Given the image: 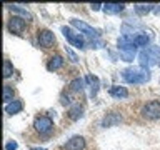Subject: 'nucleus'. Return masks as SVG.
Returning a JSON list of instances; mask_svg holds the SVG:
<instances>
[{
	"mask_svg": "<svg viewBox=\"0 0 160 150\" xmlns=\"http://www.w3.org/2000/svg\"><path fill=\"white\" fill-rule=\"evenodd\" d=\"M160 60V47L158 45H150V47L143 48L138 55V62H140V67L148 70L150 67L157 65V62Z\"/></svg>",
	"mask_w": 160,
	"mask_h": 150,
	"instance_id": "1",
	"label": "nucleus"
},
{
	"mask_svg": "<svg viewBox=\"0 0 160 150\" xmlns=\"http://www.w3.org/2000/svg\"><path fill=\"white\" fill-rule=\"evenodd\" d=\"M122 77L128 83H145L150 80V73L148 70H145L142 67H130L123 70Z\"/></svg>",
	"mask_w": 160,
	"mask_h": 150,
	"instance_id": "2",
	"label": "nucleus"
},
{
	"mask_svg": "<svg viewBox=\"0 0 160 150\" xmlns=\"http://www.w3.org/2000/svg\"><path fill=\"white\" fill-rule=\"evenodd\" d=\"M142 115L148 120H157L160 118V102L158 100H152L147 105H143L142 108Z\"/></svg>",
	"mask_w": 160,
	"mask_h": 150,
	"instance_id": "3",
	"label": "nucleus"
},
{
	"mask_svg": "<svg viewBox=\"0 0 160 150\" xmlns=\"http://www.w3.org/2000/svg\"><path fill=\"white\" fill-rule=\"evenodd\" d=\"M62 33L65 35V38H67L68 42L73 45V47H77V48H83V47H85V40H83V37H82L80 33H75L72 28L62 27Z\"/></svg>",
	"mask_w": 160,
	"mask_h": 150,
	"instance_id": "4",
	"label": "nucleus"
},
{
	"mask_svg": "<svg viewBox=\"0 0 160 150\" xmlns=\"http://www.w3.org/2000/svg\"><path fill=\"white\" fill-rule=\"evenodd\" d=\"M33 127H35V130H37V132H40V133H48L50 130H52V127H53V122H52V118H50V117H45V115H42V117H37V118H35Z\"/></svg>",
	"mask_w": 160,
	"mask_h": 150,
	"instance_id": "5",
	"label": "nucleus"
},
{
	"mask_svg": "<svg viewBox=\"0 0 160 150\" xmlns=\"http://www.w3.org/2000/svg\"><path fill=\"white\" fill-rule=\"evenodd\" d=\"M70 23H72V27L78 28L80 32H82V33H85V35H88V37H97V35H98V32H97V30H95L93 27H90L88 23L82 22V20L72 18V20H70Z\"/></svg>",
	"mask_w": 160,
	"mask_h": 150,
	"instance_id": "6",
	"label": "nucleus"
},
{
	"mask_svg": "<svg viewBox=\"0 0 160 150\" xmlns=\"http://www.w3.org/2000/svg\"><path fill=\"white\" fill-rule=\"evenodd\" d=\"M37 38H38V43L42 45L43 48H50V47H53V43H55V37L50 30H38Z\"/></svg>",
	"mask_w": 160,
	"mask_h": 150,
	"instance_id": "7",
	"label": "nucleus"
},
{
	"mask_svg": "<svg viewBox=\"0 0 160 150\" xmlns=\"http://www.w3.org/2000/svg\"><path fill=\"white\" fill-rule=\"evenodd\" d=\"M25 27H27V22L23 17H12L8 20V30L12 33H22Z\"/></svg>",
	"mask_w": 160,
	"mask_h": 150,
	"instance_id": "8",
	"label": "nucleus"
},
{
	"mask_svg": "<svg viewBox=\"0 0 160 150\" xmlns=\"http://www.w3.org/2000/svg\"><path fill=\"white\" fill-rule=\"evenodd\" d=\"M85 148V138L80 135H75L65 143V150H83Z\"/></svg>",
	"mask_w": 160,
	"mask_h": 150,
	"instance_id": "9",
	"label": "nucleus"
},
{
	"mask_svg": "<svg viewBox=\"0 0 160 150\" xmlns=\"http://www.w3.org/2000/svg\"><path fill=\"white\" fill-rule=\"evenodd\" d=\"M122 122V115L117 113V112H112V113H107V117L102 120V127H113V125H118Z\"/></svg>",
	"mask_w": 160,
	"mask_h": 150,
	"instance_id": "10",
	"label": "nucleus"
},
{
	"mask_svg": "<svg viewBox=\"0 0 160 150\" xmlns=\"http://www.w3.org/2000/svg\"><path fill=\"white\" fill-rule=\"evenodd\" d=\"M125 8V5L123 3H117V2H107V3H103V12L105 13H120L122 10Z\"/></svg>",
	"mask_w": 160,
	"mask_h": 150,
	"instance_id": "11",
	"label": "nucleus"
},
{
	"mask_svg": "<svg viewBox=\"0 0 160 150\" xmlns=\"http://www.w3.org/2000/svg\"><path fill=\"white\" fill-rule=\"evenodd\" d=\"M22 108H23V103L20 102V100H13V102H10V103L5 105V113L13 115V113L22 112Z\"/></svg>",
	"mask_w": 160,
	"mask_h": 150,
	"instance_id": "12",
	"label": "nucleus"
},
{
	"mask_svg": "<svg viewBox=\"0 0 160 150\" xmlns=\"http://www.w3.org/2000/svg\"><path fill=\"white\" fill-rule=\"evenodd\" d=\"M135 43V47H145L148 42H150V37L147 33H135V35H130Z\"/></svg>",
	"mask_w": 160,
	"mask_h": 150,
	"instance_id": "13",
	"label": "nucleus"
},
{
	"mask_svg": "<svg viewBox=\"0 0 160 150\" xmlns=\"http://www.w3.org/2000/svg\"><path fill=\"white\" fill-rule=\"evenodd\" d=\"M62 65H63V58L60 57V55H53V57L48 60L47 68L50 70V72H53V70H58L60 67H62Z\"/></svg>",
	"mask_w": 160,
	"mask_h": 150,
	"instance_id": "14",
	"label": "nucleus"
},
{
	"mask_svg": "<svg viewBox=\"0 0 160 150\" xmlns=\"http://www.w3.org/2000/svg\"><path fill=\"white\" fill-rule=\"evenodd\" d=\"M110 95L115 98H125L128 97V90L125 87H118V85H113L112 88H110Z\"/></svg>",
	"mask_w": 160,
	"mask_h": 150,
	"instance_id": "15",
	"label": "nucleus"
},
{
	"mask_svg": "<svg viewBox=\"0 0 160 150\" xmlns=\"http://www.w3.org/2000/svg\"><path fill=\"white\" fill-rule=\"evenodd\" d=\"M153 8H155V5H152V3H137L133 7V10L138 15H147L148 12H153Z\"/></svg>",
	"mask_w": 160,
	"mask_h": 150,
	"instance_id": "16",
	"label": "nucleus"
},
{
	"mask_svg": "<svg viewBox=\"0 0 160 150\" xmlns=\"http://www.w3.org/2000/svg\"><path fill=\"white\" fill-rule=\"evenodd\" d=\"M85 82L88 83V87H90V90H92V95H95V93L98 92L100 82H98V78L95 77V75H87V77H85Z\"/></svg>",
	"mask_w": 160,
	"mask_h": 150,
	"instance_id": "17",
	"label": "nucleus"
},
{
	"mask_svg": "<svg viewBox=\"0 0 160 150\" xmlns=\"http://www.w3.org/2000/svg\"><path fill=\"white\" fill-rule=\"evenodd\" d=\"M82 115H83V108L80 107V105H73V107L68 110V117L72 120H78Z\"/></svg>",
	"mask_w": 160,
	"mask_h": 150,
	"instance_id": "18",
	"label": "nucleus"
},
{
	"mask_svg": "<svg viewBox=\"0 0 160 150\" xmlns=\"http://www.w3.org/2000/svg\"><path fill=\"white\" fill-rule=\"evenodd\" d=\"M10 10H12V12H15V13H20L25 20H32V13H28L27 10L22 8V7H18V5H10Z\"/></svg>",
	"mask_w": 160,
	"mask_h": 150,
	"instance_id": "19",
	"label": "nucleus"
},
{
	"mask_svg": "<svg viewBox=\"0 0 160 150\" xmlns=\"http://www.w3.org/2000/svg\"><path fill=\"white\" fill-rule=\"evenodd\" d=\"M85 87V80L83 78H75L70 82V88L73 90V92H78V90H83Z\"/></svg>",
	"mask_w": 160,
	"mask_h": 150,
	"instance_id": "20",
	"label": "nucleus"
},
{
	"mask_svg": "<svg viewBox=\"0 0 160 150\" xmlns=\"http://www.w3.org/2000/svg\"><path fill=\"white\" fill-rule=\"evenodd\" d=\"M3 100L7 103L13 102V90H12V87H8V85H5V87H3Z\"/></svg>",
	"mask_w": 160,
	"mask_h": 150,
	"instance_id": "21",
	"label": "nucleus"
},
{
	"mask_svg": "<svg viewBox=\"0 0 160 150\" xmlns=\"http://www.w3.org/2000/svg\"><path fill=\"white\" fill-rule=\"evenodd\" d=\"M12 73H13L12 63H10L8 60H5V62H3V77H5V78H8V77H12Z\"/></svg>",
	"mask_w": 160,
	"mask_h": 150,
	"instance_id": "22",
	"label": "nucleus"
},
{
	"mask_svg": "<svg viewBox=\"0 0 160 150\" xmlns=\"http://www.w3.org/2000/svg\"><path fill=\"white\" fill-rule=\"evenodd\" d=\"M120 57H122L125 62H132L135 57V52H120Z\"/></svg>",
	"mask_w": 160,
	"mask_h": 150,
	"instance_id": "23",
	"label": "nucleus"
},
{
	"mask_svg": "<svg viewBox=\"0 0 160 150\" xmlns=\"http://www.w3.org/2000/svg\"><path fill=\"white\" fill-rule=\"evenodd\" d=\"M65 50H67V53L70 55V58H72V62H77L78 58H77V55H75V53L72 52V48H70V47H65Z\"/></svg>",
	"mask_w": 160,
	"mask_h": 150,
	"instance_id": "24",
	"label": "nucleus"
},
{
	"mask_svg": "<svg viewBox=\"0 0 160 150\" xmlns=\"http://www.w3.org/2000/svg\"><path fill=\"white\" fill-rule=\"evenodd\" d=\"M17 147H18L17 142H8L7 145H5V148H7V150H17Z\"/></svg>",
	"mask_w": 160,
	"mask_h": 150,
	"instance_id": "25",
	"label": "nucleus"
},
{
	"mask_svg": "<svg viewBox=\"0 0 160 150\" xmlns=\"http://www.w3.org/2000/svg\"><path fill=\"white\" fill-rule=\"evenodd\" d=\"M90 7H92V10H95V12H97V10H100V8L103 7V5H102V3H92Z\"/></svg>",
	"mask_w": 160,
	"mask_h": 150,
	"instance_id": "26",
	"label": "nucleus"
},
{
	"mask_svg": "<svg viewBox=\"0 0 160 150\" xmlns=\"http://www.w3.org/2000/svg\"><path fill=\"white\" fill-rule=\"evenodd\" d=\"M153 12L157 13V15H160V5H155V8H153Z\"/></svg>",
	"mask_w": 160,
	"mask_h": 150,
	"instance_id": "27",
	"label": "nucleus"
},
{
	"mask_svg": "<svg viewBox=\"0 0 160 150\" xmlns=\"http://www.w3.org/2000/svg\"><path fill=\"white\" fill-rule=\"evenodd\" d=\"M30 150H45V148H30Z\"/></svg>",
	"mask_w": 160,
	"mask_h": 150,
	"instance_id": "28",
	"label": "nucleus"
}]
</instances>
